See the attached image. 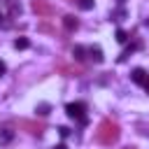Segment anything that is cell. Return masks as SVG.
Returning a JSON list of instances; mask_svg holds the SVG:
<instances>
[{
  "label": "cell",
  "mask_w": 149,
  "mask_h": 149,
  "mask_svg": "<svg viewBox=\"0 0 149 149\" xmlns=\"http://www.w3.org/2000/svg\"><path fill=\"white\" fill-rule=\"evenodd\" d=\"M2 19H5V14H2V12H0V23H5V21H2Z\"/></svg>",
  "instance_id": "obj_19"
},
{
  "label": "cell",
  "mask_w": 149,
  "mask_h": 149,
  "mask_svg": "<svg viewBox=\"0 0 149 149\" xmlns=\"http://www.w3.org/2000/svg\"><path fill=\"white\" fill-rule=\"evenodd\" d=\"M58 133H61L63 137H68V135H70V128H65V126H61V128H58Z\"/></svg>",
  "instance_id": "obj_15"
},
{
  "label": "cell",
  "mask_w": 149,
  "mask_h": 149,
  "mask_svg": "<svg viewBox=\"0 0 149 149\" xmlns=\"http://www.w3.org/2000/svg\"><path fill=\"white\" fill-rule=\"evenodd\" d=\"M142 86H144V88H147V93H149V77L144 79V84H142Z\"/></svg>",
  "instance_id": "obj_17"
},
{
  "label": "cell",
  "mask_w": 149,
  "mask_h": 149,
  "mask_svg": "<svg viewBox=\"0 0 149 149\" xmlns=\"http://www.w3.org/2000/svg\"><path fill=\"white\" fill-rule=\"evenodd\" d=\"M79 9H93V0H77Z\"/></svg>",
  "instance_id": "obj_13"
},
{
  "label": "cell",
  "mask_w": 149,
  "mask_h": 149,
  "mask_svg": "<svg viewBox=\"0 0 149 149\" xmlns=\"http://www.w3.org/2000/svg\"><path fill=\"white\" fill-rule=\"evenodd\" d=\"M19 128H23L30 135H42L44 133V123L42 121H33V119H21L19 121Z\"/></svg>",
  "instance_id": "obj_3"
},
{
  "label": "cell",
  "mask_w": 149,
  "mask_h": 149,
  "mask_svg": "<svg viewBox=\"0 0 149 149\" xmlns=\"http://www.w3.org/2000/svg\"><path fill=\"white\" fill-rule=\"evenodd\" d=\"M65 112H68V116H70V119H77L79 123H86V116H84L86 105H84V102H70V105L65 107Z\"/></svg>",
  "instance_id": "obj_2"
},
{
  "label": "cell",
  "mask_w": 149,
  "mask_h": 149,
  "mask_svg": "<svg viewBox=\"0 0 149 149\" xmlns=\"http://www.w3.org/2000/svg\"><path fill=\"white\" fill-rule=\"evenodd\" d=\"M33 12L37 14V16H51L54 14V5L49 2V0H33Z\"/></svg>",
  "instance_id": "obj_4"
},
{
  "label": "cell",
  "mask_w": 149,
  "mask_h": 149,
  "mask_svg": "<svg viewBox=\"0 0 149 149\" xmlns=\"http://www.w3.org/2000/svg\"><path fill=\"white\" fill-rule=\"evenodd\" d=\"M116 42H121V44H123V42H128V33L119 28V30H116Z\"/></svg>",
  "instance_id": "obj_11"
},
{
  "label": "cell",
  "mask_w": 149,
  "mask_h": 149,
  "mask_svg": "<svg viewBox=\"0 0 149 149\" xmlns=\"http://www.w3.org/2000/svg\"><path fill=\"white\" fill-rule=\"evenodd\" d=\"M86 54H88V56H91L95 63H102V58H105V56H102V49H100L98 44H93V47H86Z\"/></svg>",
  "instance_id": "obj_5"
},
{
  "label": "cell",
  "mask_w": 149,
  "mask_h": 149,
  "mask_svg": "<svg viewBox=\"0 0 149 149\" xmlns=\"http://www.w3.org/2000/svg\"><path fill=\"white\" fill-rule=\"evenodd\" d=\"M119 2H126V0H119Z\"/></svg>",
  "instance_id": "obj_20"
},
{
  "label": "cell",
  "mask_w": 149,
  "mask_h": 149,
  "mask_svg": "<svg viewBox=\"0 0 149 149\" xmlns=\"http://www.w3.org/2000/svg\"><path fill=\"white\" fill-rule=\"evenodd\" d=\"M49 109H51V107H49L47 102H42V105H37V107H35V112H37V114H49Z\"/></svg>",
  "instance_id": "obj_14"
},
{
  "label": "cell",
  "mask_w": 149,
  "mask_h": 149,
  "mask_svg": "<svg viewBox=\"0 0 149 149\" xmlns=\"http://www.w3.org/2000/svg\"><path fill=\"white\" fill-rule=\"evenodd\" d=\"M54 149H68V147H65V144H56Z\"/></svg>",
  "instance_id": "obj_18"
},
{
  "label": "cell",
  "mask_w": 149,
  "mask_h": 149,
  "mask_svg": "<svg viewBox=\"0 0 149 149\" xmlns=\"http://www.w3.org/2000/svg\"><path fill=\"white\" fill-rule=\"evenodd\" d=\"M5 70H7V68H5V63L0 61V74H5Z\"/></svg>",
  "instance_id": "obj_16"
},
{
  "label": "cell",
  "mask_w": 149,
  "mask_h": 149,
  "mask_svg": "<svg viewBox=\"0 0 149 149\" xmlns=\"http://www.w3.org/2000/svg\"><path fill=\"white\" fill-rule=\"evenodd\" d=\"M5 2H7V5H9V16H12V19H14V16H19V14H21V5H16V2H14V0H5Z\"/></svg>",
  "instance_id": "obj_10"
},
{
  "label": "cell",
  "mask_w": 149,
  "mask_h": 149,
  "mask_svg": "<svg viewBox=\"0 0 149 149\" xmlns=\"http://www.w3.org/2000/svg\"><path fill=\"white\" fill-rule=\"evenodd\" d=\"M119 137H121V128H119V123L112 121V119H102L100 126H98V130H95V140H98L100 144L109 147V144H114Z\"/></svg>",
  "instance_id": "obj_1"
},
{
  "label": "cell",
  "mask_w": 149,
  "mask_h": 149,
  "mask_svg": "<svg viewBox=\"0 0 149 149\" xmlns=\"http://www.w3.org/2000/svg\"><path fill=\"white\" fill-rule=\"evenodd\" d=\"M14 47L16 49H28V40L26 37H19V40H14Z\"/></svg>",
  "instance_id": "obj_12"
},
{
  "label": "cell",
  "mask_w": 149,
  "mask_h": 149,
  "mask_svg": "<svg viewBox=\"0 0 149 149\" xmlns=\"http://www.w3.org/2000/svg\"><path fill=\"white\" fill-rule=\"evenodd\" d=\"M63 26H65V30H77V26H79V21L72 16V14H68V16H63Z\"/></svg>",
  "instance_id": "obj_7"
},
{
  "label": "cell",
  "mask_w": 149,
  "mask_h": 149,
  "mask_svg": "<svg viewBox=\"0 0 149 149\" xmlns=\"http://www.w3.org/2000/svg\"><path fill=\"white\" fill-rule=\"evenodd\" d=\"M147 77H149V74H147L142 68H135V70L130 72V79H133L135 84H144V79H147Z\"/></svg>",
  "instance_id": "obj_6"
},
{
  "label": "cell",
  "mask_w": 149,
  "mask_h": 149,
  "mask_svg": "<svg viewBox=\"0 0 149 149\" xmlns=\"http://www.w3.org/2000/svg\"><path fill=\"white\" fill-rule=\"evenodd\" d=\"M12 137H14V130H12V128H2V130H0V144L12 142Z\"/></svg>",
  "instance_id": "obj_8"
},
{
  "label": "cell",
  "mask_w": 149,
  "mask_h": 149,
  "mask_svg": "<svg viewBox=\"0 0 149 149\" xmlns=\"http://www.w3.org/2000/svg\"><path fill=\"white\" fill-rule=\"evenodd\" d=\"M72 56H74L77 61H84V58H86V47H81V44H77V47L72 49Z\"/></svg>",
  "instance_id": "obj_9"
}]
</instances>
